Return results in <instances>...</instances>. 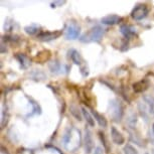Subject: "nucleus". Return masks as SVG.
Segmentation results:
<instances>
[{
    "label": "nucleus",
    "mask_w": 154,
    "mask_h": 154,
    "mask_svg": "<svg viewBox=\"0 0 154 154\" xmlns=\"http://www.w3.org/2000/svg\"><path fill=\"white\" fill-rule=\"evenodd\" d=\"M63 144L66 150L75 151L79 149L82 144V135L81 131L75 127H68L63 135Z\"/></svg>",
    "instance_id": "nucleus-1"
},
{
    "label": "nucleus",
    "mask_w": 154,
    "mask_h": 154,
    "mask_svg": "<svg viewBox=\"0 0 154 154\" xmlns=\"http://www.w3.org/2000/svg\"><path fill=\"white\" fill-rule=\"evenodd\" d=\"M105 33V29L100 25H95L80 37V42L84 43L100 42Z\"/></svg>",
    "instance_id": "nucleus-2"
},
{
    "label": "nucleus",
    "mask_w": 154,
    "mask_h": 154,
    "mask_svg": "<svg viewBox=\"0 0 154 154\" xmlns=\"http://www.w3.org/2000/svg\"><path fill=\"white\" fill-rule=\"evenodd\" d=\"M109 115L114 122L119 123L124 116V106L118 99H113L109 103Z\"/></svg>",
    "instance_id": "nucleus-3"
},
{
    "label": "nucleus",
    "mask_w": 154,
    "mask_h": 154,
    "mask_svg": "<svg viewBox=\"0 0 154 154\" xmlns=\"http://www.w3.org/2000/svg\"><path fill=\"white\" fill-rule=\"evenodd\" d=\"M81 33V26L77 22L71 21L66 25L65 31V38L68 40H75L79 38Z\"/></svg>",
    "instance_id": "nucleus-4"
},
{
    "label": "nucleus",
    "mask_w": 154,
    "mask_h": 154,
    "mask_svg": "<svg viewBox=\"0 0 154 154\" xmlns=\"http://www.w3.org/2000/svg\"><path fill=\"white\" fill-rule=\"evenodd\" d=\"M148 7L145 4H138L133 8V10L131 11V17L136 21H140L143 20L144 18H146V16L148 15Z\"/></svg>",
    "instance_id": "nucleus-5"
},
{
    "label": "nucleus",
    "mask_w": 154,
    "mask_h": 154,
    "mask_svg": "<svg viewBox=\"0 0 154 154\" xmlns=\"http://www.w3.org/2000/svg\"><path fill=\"white\" fill-rule=\"evenodd\" d=\"M48 69L51 74L54 75H63L69 72V66L66 65H63L59 60H53V62L48 63Z\"/></svg>",
    "instance_id": "nucleus-6"
},
{
    "label": "nucleus",
    "mask_w": 154,
    "mask_h": 154,
    "mask_svg": "<svg viewBox=\"0 0 154 154\" xmlns=\"http://www.w3.org/2000/svg\"><path fill=\"white\" fill-rule=\"evenodd\" d=\"M63 34L62 30H57V31H40L37 34L36 37L37 39L40 42H51V40L57 39V37H60Z\"/></svg>",
    "instance_id": "nucleus-7"
},
{
    "label": "nucleus",
    "mask_w": 154,
    "mask_h": 154,
    "mask_svg": "<svg viewBox=\"0 0 154 154\" xmlns=\"http://www.w3.org/2000/svg\"><path fill=\"white\" fill-rule=\"evenodd\" d=\"M84 147H85L86 153L90 154L94 149V139H93V133L89 128L85 129V134H84Z\"/></svg>",
    "instance_id": "nucleus-8"
},
{
    "label": "nucleus",
    "mask_w": 154,
    "mask_h": 154,
    "mask_svg": "<svg viewBox=\"0 0 154 154\" xmlns=\"http://www.w3.org/2000/svg\"><path fill=\"white\" fill-rule=\"evenodd\" d=\"M120 32L123 34L126 39H131L134 36H137V30L133 25L130 24H121L120 25Z\"/></svg>",
    "instance_id": "nucleus-9"
},
{
    "label": "nucleus",
    "mask_w": 154,
    "mask_h": 154,
    "mask_svg": "<svg viewBox=\"0 0 154 154\" xmlns=\"http://www.w3.org/2000/svg\"><path fill=\"white\" fill-rule=\"evenodd\" d=\"M150 86V82L148 79H142L140 81H138V82H136L133 84V91H134L136 94H140V93H143L145 92L146 90L149 88Z\"/></svg>",
    "instance_id": "nucleus-10"
},
{
    "label": "nucleus",
    "mask_w": 154,
    "mask_h": 154,
    "mask_svg": "<svg viewBox=\"0 0 154 154\" xmlns=\"http://www.w3.org/2000/svg\"><path fill=\"white\" fill-rule=\"evenodd\" d=\"M69 59L72 60V62L75 63V65L77 66H80V68H82L84 65V60L82 56H81V54L79 53V51H77V49L75 48H72L69 51Z\"/></svg>",
    "instance_id": "nucleus-11"
},
{
    "label": "nucleus",
    "mask_w": 154,
    "mask_h": 154,
    "mask_svg": "<svg viewBox=\"0 0 154 154\" xmlns=\"http://www.w3.org/2000/svg\"><path fill=\"white\" fill-rule=\"evenodd\" d=\"M111 138L112 141L117 145H122L125 142V138L123 134L114 126L111 127Z\"/></svg>",
    "instance_id": "nucleus-12"
},
{
    "label": "nucleus",
    "mask_w": 154,
    "mask_h": 154,
    "mask_svg": "<svg viewBox=\"0 0 154 154\" xmlns=\"http://www.w3.org/2000/svg\"><path fill=\"white\" fill-rule=\"evenodd\" d=\"M123 18L118 15H115V14H110V15H107L105 17L101 19V22L105 25H115V24H119Z\"/></svg>",
    "instance_id": "nucleus-13"
},
{
    "label": "nucleus",
    "mask_w": 154,
    "mask_h": 154,
    "mask_svg": "<svg viewBox=\"0 0 154 154\" xmlns=\"http://www.w3.org/2000/svg\"><path fill=\"white\" fill-rule=\"evenodd\" d=\"M15 59L18 60L20 68L23 69H26L29 68L30 66V59L27 56H25L24 54H16Z\"/></svg>",
    "instance_id": "nucleus-14"
},
{
    "label": "nucleus",
    "mask_w": 154,
    "mask_h": 154,
    "mask_svg": "<svg viewBox=\"0 0 154 154\" xmlns=\"http://www.w3.org/2000/svg\"><path fill=\"white\" fill-rule=\"evenodd\" d=\"M51 51H48V49H45V51H39L33 60L36 63H43L48 62L49 60V57H51Z\"/></svg>",
    "instance_id": "nucleus-15"
},
{
    "label": "nucleus",
    "mask_w": 154,
    "mask_h": 154,
    "mask_svg": "<svg viewBox=\"0 0 154 154\" xmlns=\"http://www.w3.org/2000/svg\"><path fill=\"white\" fill-rule=\"evenodd\" d=\"M91 113H92V115H93V117H94L95 120L98 122L99 126L103 127V128H106L107 126H108V122H107V119L104 117L103 115L100 114V113H98L94 109L91 110Z\"/></svg>",
    "instance_id": "nucleus-16"
},
{
    "label": "nucleus",
    "mask_w": 154,
    "mask_h": 154,
    "mask_svg": "<svg viewBox=\"0 0 154 154\" xmlns=\"http://www.w3.org/2000/svg\"><path fill=\"white\" fill-rule=\"evenodd\" d=\"M142 100L146 104L149 114L154 116V97H152V96H150V95H143Z\"/></svg>",
    "instance_id": "nucleus-17"
},
{
    "label": "nucleus",
    "mask_w": 154,
    "mask_h": 154,
    "mask_svg": "<svg viewBox=\"0 0 154 154\" xmlns=\"http://www.w3.org/2000/svg\"><path fill=\"white\" fill-rule=\"evenodd\" d=\"M138 110H139V114H140V116L142 118L144 119V121L147 122L149 121V112L147 111L148 108L146 106V104L145 103H142V102H139L138 103Z\"/></svg>",
    "instance_id": "nucleus-18"
},
{
    "label": "nucleus",
    "mask_w": 154,
    "mask_h": 154,
    "mask_svg": "<svg viewBox=\"0 0 154 154\" xmlns=\"http://www.w3.org/2000/svg\"><path fill=\"white\" fill-rule=\"evenodd\" d=\"M29 101V104L32 106V112L29 113L27 115V117H30V116H33V115H40L42 114V108L40 106L38 105V103H36V101H34L32 98H29V97H26Z\"/></svg>",
    "instance_id": "nucleus-19"
},
{
    "label": "nucleus",
    "mask_w": 154,
    "mask_h": 154,
    "mask_svg": "<svg viewBox=\"0 0 154 154\" xmlns=\"http://www.w3.org/2000/svg\"><path fill=\"white\" fill-rule=\"evenodd\" d=\"M81 110H82V114L84 116V118H85L87 124H89L91 127H94L95 126V119L93 117L92 113H90V111H88V109L85 108V107H83Z\"/></svg>",
    "instance_id": "nucleus-20"
},
{
    "label": "nucleus",
    "mask_w": 154,
    "mask_h": 154,
    "mask_svg": "<svg viewBox=\"0 0 154 154\" xmlns=\"http://www.w3.org/2000/svg\"><path fill=\"white\" fill-rule=\"evenodd\" d=\"M39 28H40L39 25H37V24H30V25H27V26L24 27V31L27 34H29V35H34V34H38L40 32Z\"/></svg>",
    "instance_id": "nucleus-21"
},
{
    "label": "nucleus",
    "mask_w": 154,
    "mask_h": 154,
    "mask_svg": "<svg viewBox=\"0 0 154 154\" xmlns=\"http://www.w3.org/2000/svg\"><path fill=\"white\" fill-rule=\"evenodd\" d=\"M98 134H99V138H100V140L102 142V144H103V147H104V149L106 150V152H110L111 151V148H110V144H109V141L107 140V138H106V136L105 134H104L102 131H99L98 132Z\"/></svg>",
    "instance_id": "nucleus-22"
},
{
    "label": "nucleus",
    "mask_w": 154,
    "mask_h": 154,
    "mask_svg": "<svg viewBox=\"0 0 154 154\" xmlns=\"http://www.w3.org/2000/svg\"><path fill=\"white\" fill-rule=\"evenodd\" d=\"M136 123H137V115L135 113H132L127 119V124L129 125L130 128H134L136 126Z\"/></svg>",
    "instance_id": "nucleus-23"
},
{
    "label": "nucleus",
    "mask_w": 154,
    "mask_h": 154,
    "mask_svg": "<svg viewBox=\"0 0 154 154\" xmlns=\"http://www.w3.org/2000/svg\"><path fill=\"white\" fill-rule=\"evenodd\" d=\"M124 154H138V151L136 150L134 146H132L131 144H126L123 148Z\"/></svg>",
    "instance_id": "nucleus-24"
},
{
    "label": "nucleus",
    "mask_w": 154,
    "mask_h": 154,
    "mask_svg": "<svg viewBox=\"0 0 154 154\" xmlns=\"http://www.w3.org/2000/svg\"><path fill=\"white\" fill-rule=\"evenodd\" d=\"M2 42L16 43V42H19V36H17V35H4V36H2Z\"/></svg>",
    "instance_id": "nucleus-25"
},
{
    "label": "nucleus",
    "mask_w": 154,
    "mask_h": 154,
    "mask_svg": "<svg viewBox=\"0 0 154 154\" xmlns=\"http://www.w3.org/2000/svg\"><path fill=\"white\" fill-rule=\"evenodd\" d=\"M71 113L75 116L77 120H79V121L82 120V119H81V113L79 111V108H78L77 106H72L71 107Z\"/></svg>",
    "instance_id": "nucleus-26"
},
{
    "label": "nucleus",
    "mask_w": 154,
    "mask_h": 154,
    "mask_svg": "<svg viewBox=\"0 0 154 154\" xmlns=\"http://www.w3.org/2000/svg\"><path fill=\"white\" fill-rule=\"evenodd\" d=\"M13 24H14L13 22H8V19H7V21H5V25H4L5 30H6V31H11V30H12Z\"/></svg>",
    "instance_id": "nucleus-27"
},
{
    "label": "nucleus",
    "mask_w": 154,
    "mask_h": 154,
    "mask_svg": "<svg viewBox=\"0 0 154 154\" xmlns=\"http://www.w3.org/2000/svg\"><path fill=\"white\" fill-rule=\"evenodd\" d=\"M65 3H66V1H54V2H51V7L54 8V7H57V5H60V6H62V5Z\"/></svg>",
    "instance_id": "nucleus-28"
},
{
    "label": "nucleus",
    "mask_w": 154,
    "mask_h": 154,
    "mask_svg": "<svg viewBox=\"0 0 154 154\" xmlns=\"http://www.w3.org/2000/svg\"><path fill=\"white\" fill-rule=\"evenodd\" d=\"M94 154H104L103 148L100 147V146L96 147V148H95V151H94Z\"/></svg>",
    "instance_id": "nucleus-29"
},
{
    "label": "nucleus",
    "mask_w": 154,
    "mask_h": 154,
    "mask_svg": "<svg viewBox=\"0 0 154 154\" xmlns=\"http://www.w3.org/2000/svg\"><path fill=\"white\" fill-rule=\"evenodd\" d=\"M151 133L154 135V123L152 124V128H151Z\"/></svg>",
    "instance_id": "nucleus-30"
},
{
    "label": "nucleus",
    "mask_w": 154,
    "mask_h": 154,
    "mask_svg": "<svg viewBox=\"0 0 154 154\" xmlns=\"http://www.w3.org/2000/svg\"><path fill=\"white\" fill-rule=\"evenodd\" d=\"M146 154H149V153H146Z\"/></svg>",
    "instance_id": "nucleus-31"
}]
</instances>
